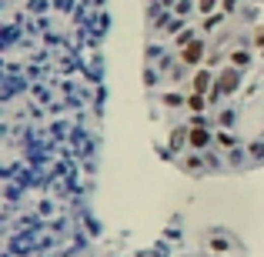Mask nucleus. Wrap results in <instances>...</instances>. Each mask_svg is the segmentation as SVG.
Segmentation results:
<instances>
[{"label": "nucleus", "instance_id": "obj_3", "mask_svg": "<svg viewBox=\"0 0 264 257\" xmlns=\"http://www.w3.org/2000/svg\"><path fill=\"white\" fill-rule=\"evenodd\" d=\"M214 4H217V0H201V10H211Z\"/></svg>", "mask_w": 264, "mask_h": 257}, {"label": "nucleus", "instance_id": "obj_1", "mask_svg": "<svg viewBox=\"0 0 264 257\" xmlns=\"http://www.w3.org/2000/svg\"><path fill=\"white\" fill-rule=\"evenodd\" d=\"M181 57H184V64H197V57H201V44H191V47H187Z\"/></svg>", "mask_w": 264, "mask_h": 257}, {"label": "nucleus", "instance_id": "obj_2", "mask_svg": "<svg viewBox=\"0 0 264 257\" xmlns=\"http://www.w3.org/2000/svg\"><path fill=\"white\" fill-rule=\"evenodd\" d=\"M194 87H197V90H204V87H208V74H197V81H194Z\"/></svg>", "mask_w": 264, "mask_h": 257}]
</instances>
